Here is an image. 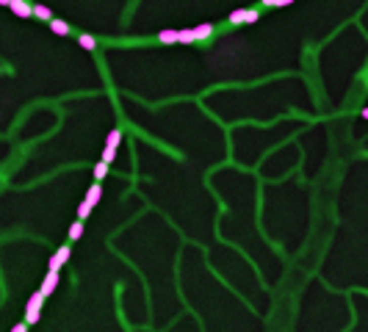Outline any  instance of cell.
<instances>
[{
    "instance_id": "obj_9",
    "label": "cell",
    "mask_w": 368,
    "mask_h": 332,
    "mask_svg": "<svg viewBox=\"0 0 368 332\" xmlns=\"http://www.w3.org/2000/svg\"><path fill=\"white\" fill-rule=\"evenodd\" d=\"M119 144H122V130L114 128L108 133V139H105V147H111V150H119Z\"/></svg>"
},
{
    "instance_id": "obj_18",
    "label": "cell",
    "mask_w": 368,
    "mask_h": 332,
    "mask_svg": "<svg viewBox=\"0 0 368 332\" xmlns=\"http://www.w3.org/2000/svg\"><path fill=\"white\" fill-rule=\"evenodd\" d=\"M116 152H119V150H111V147H103V161H105V163H114V161H116Z\"/></svg>"
},
{
    "instance_id": "obj_4",
    "label": "cell",
    "mask_w": 368,
    "mask_h": 332,
    "mask_svg": "<svg viewBox=\"0 0 368 332\" xmlns=\"http://www.w3.org/2000/svg\"><path fill=\"white\" fill-rule=\"evenodd\" d=\"M69 255H72V249H69V244H64V246L58 249V252L53 255V258H50V269H61V266L69 260Z\"/></svg>"
},
{
    "instance_id": "obj_14",
    "label": "cell",
    "mask_w": 368,
    "mask_h": 332,
    "mask_svg": "<svg viewBox=\"0 0 368 332\" xmlns=\"http://www.w3.org/2000/svg\"><path fill=\"white\" fill-rule=\"evenodd\" d=\"M194 31L191 28H183V31H177V45H194Z\"/></svg>"
},
{
    "instance_id": "obj_19",
    "label": "cell",
    "mask_w": 368,
    "mask_h": 332,
    "mask_svg": "<svg viewBox=\"0 0 368 332\" xmlns=\"http://www.w3.org/2000/svg\"><path fill=\"white\" fill-rule=\"evenodd\" d=\"M280 0H260V9H271V6H277Z\"/></svg>"
},
{
    "instance_id": "obj_5",
    "label": "cell",
    "mask_w": 368,
    "mask_h": 332,
    "mask_svg": "<svg viewBox=\"0 0 368 332\" xmlns=\"http://www.w3.org/2000/svg\"><path fill=\"white\" fill-rule=\"evenodd\" d=\"M191 31H194V39H197V42H205V39H211L213 33H216V28H213L211 22H202V25L191 28Z\"/></svg>"
},
{
    "instance_id": "obj_3",
    "label": "cell",
    "mask_w": 368,
    "mask_h": 332,
    "mask_svg": "<svg viewBox=\"0 0 368 332\" xmlns=\"http://www.w3.org/2000/svg\"><path fill=\"white\" fill-rule=\"evenodd\" d=\"M9 9H11V14L20 17V20H28V17H31V3H28V0H11Z\"/></svg>"
},
{
    "instance_id": "obj_15",
    "label": "cell",
    "mask_w": 368,
    "mask_h": 332,
    "mask_svg": "<svg viewBox=\"0 0 368 332\" xmlns=\"http://www.w3.org/2000/svg\"><path fill=\"white\" fill-rule=\"evenodd\" d=\"M80 235H83V219H78V222L69 227V241H80Z\"/></svg>"
},
{
    "instance_id": "obj_7",
    "label": "cell",
    "mask_w": 368,
    "mask_h": 332,
    "mask_svg": "<svg viewBox=\"0 0 368 332\" xmlns=\"http://www.w3.org/2000/svg\"><path fill=\"white\" fill-rule=\"evenodd\" d=\"M100 199H103V186H100V180H94L92 186H89V191H86V202L97 205Z\"/></svg>"
},
{
    "instance_id": "obj_16",
    "label": "cell",
    "mask_w": 368,
    "mask_h": 332,
    "mask_svg": "<svg viewBox=\"0 0 368 332\" xmlns=\"http://www.w3.org/2000/svg\"><path fill=\"white\" fill-rule=\"evenodd\" d=\"M92 211H94V205L83 199V202L78 205V219H89V216H92Z\"/></svg>"
},
{
    "instance_id": "obj_1",
    "label": "cell",
    "mask_w": 368,
    "mask_h": 332,
    "mask_svg": "<svg viewBox=\"0 0 368 332\" xmlns=\"http://www.w3.org/2000/svg\"><path fill=\"white\" fill-rule=\"evenodd\" d=\"M45 299H47V296L42 294V290H36V294H33L31 299H28V305H25V324H28V327L39 321V316H42V305H45Z\"/></svg>"
},
{
    "instance_id": "obj_2",
    "label": "cell",
    "mask_w": 368,
    "mask_h": 332,
    "mask_svg": "<svg viewBox=\"0 0 368 332\" xmlns=\"http://www.w3.org/2000/svg\"><path fill=\"white\" fill-rule=\"evenodd\" d=\"M56 288H58V269H50V271L45 274V280H42V288H39V290H42L45 296H50Z\"/></svg>"
},
{
    "instance_id": "obj_13",
    "label": "cell",
    "mask_w": 368,
    "mask_h": 332,
    "mask_svg": "<svg viewBox=\"0 0 368 332\" xmlns=\"http://www.w3.org/2000/svg\"><path fill=\"white\" fill-rule=\"evenodd\" d=\"M31 17H39V20H50V17H53V11L50 9H47V6H42V3H36V6H31Z\"/></svg>"
},
{
    "instance_id": "obj_20",
    "label": "cell",
    "mask_w": 368,
    "mask_h": 332,
    "mask_svg": "<svg viewBox=\"0 0 368 332\" xmlns=\"http://www.w3.org/2000/svg\"><path fill=\"white\" fill-rule=\"evenodd\" d=\"M291 3H294V0H280L277 6H291Z\"/></svg>"
},
{
    "instance_id": "obj_21",
    "label": "cell",
    "mask_w": 368,
    "mask_h": 332,
    "mask_svg": "<svg viewBox=\"0 0 368 332\" xmlns=\"http://www.w3.org/2000/svg\"><path fill=\"white\" fill-rule=\"evenodd\" d=\"M11 3V0H0V6H9Z\"/></svg>"
},
{
    "instance_id": "obj_6",
    "label": "cell",
    "mask_w": 368,
    "mask_h": 332,
    "mask_svg": "<svg viewBox=\"0 0 368 332\" xmlns=\"http://www.w3.org/2000/svg\"><path fill=\"white\" fill-rule=\"evenodd\" d=\"M47 22H50V31L56 33V36H69V25H67L64 20H58V17H50Z\"/></svg>"
},
{
    "instance_id": "obj_11",
    "label": "cell",
    "mask_w": 368,
    "mask_h": 332,
    "mask_svg": "<svg viewBox=\"0 0 368 332\" xmlns=\"http://www.w3.org/2000/svg\"><path fill=\"white\" fill-rule=\"evenodd\" d=\"M158 42H161V45H177V31H172V28L158 31Z\"/></svg>"
},
{
    "instance_id": "obj_10",
    "label": "cell",
    "mask_w": 368,
    "mask_h": 332,
    "mask_svg": "<svg viewBox=\"0 0 368 332\" xmlns=\"http://www.w3.org/2000/svg\"><path fill=\"white\" fill-rule=\"evenodd\" d=\"M108 169H111V163H105L103 158H100V161L94 163V180H100V183H103L105 177H108Z\"/></svg>"
},
{
    "instance_id": "obj_12",
    "label": "cell",
    "mask_w": 368,
    "mask_h": 332,
    "mask_svg": "<svg viewBox=\"0 0 368 332\" xmlns=\"http://www.w3.org/2000/svg\"><path fill=\"white\" fill-rule=\"evenodd\" d=\"M260 14H263V9H260V6L244 9V22H247V25H252V22H258V20H260Z\"/></svg>"
},
{
    "instance_id": "obj_17",
    "label": "cell",
    "mask_w": 368,
    "mask_h": 332,
    "mask_svg": "<svg viewBox=\"0 0 368 332\" xmlns=\"http://www.w3.org/2000/svg\"><path fill=\"white\" fill-rule=\"evenodd\" d=\"M227 22L230 25H244V9H235L233 14L227 17Z\"/></svg>"
},
{
    "instance_id": "obj_8",
    "label": "cell",
    "mask_w": 368,
    "mask_h": 332,
    "mask_svg": "<svg viewBox=\"0 0 368 332\" xmlns=\"http://www.w3.org/2000/svg\"><path fill=\"white\" fill-rule=\"evenodd\" d=\"M78 45L83 47V50H89V53L97 50V39H94L92 33H78Z\"/></svg>"
}]
</instances>
